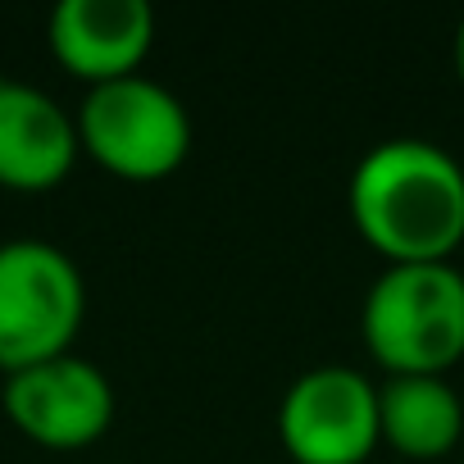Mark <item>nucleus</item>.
<instances>
[{"label": "nucleus", "mask_w": 464, "mask_h": 464, "mask_svg": "<svg viewBox=\"0 0 464 464\" xmlns=\"http://www.w3.org/2000/svg\"><path fill=\"white\" fill-rule=\"evenodd\" d=\"M60 69L87 87L132 78L155 46V10L146 0H60L46 24Z\"/></svg>", "instance_id": "nucleus-7"}, {"label": "nucleus", "mask_w": 464, "mask_h": 464, "mask_svg": "<svg viewBox=\"0 0 464 464\" xmlns=\"http://www.w3.org/2000/svg\"><path fill=\"white\" fill-rule=\"evenodd\" d=\"M278 437L296 464H364L382 441L378 387L351 364H314L283 392Z\"/></svg>", "instance_id": "nucleus-5"}, {"label": "nucleus", "mask_w": 464, "mask_h": 464, "mask_svg": "<svg viewBox=\"0 0 464 464\" xmlns=\"http://www.w3.org/2000/svg\"><path fill=\"white\" fill-rule=\"evenodd\" d=\"M5 419L46 450H82L114 423V387L82 355H55L46 364L5 373L0 392Z\"/></svg>", "instance_id": "nucleus-6"}, {"label": "nucleus", "mask_w": 464, "mask_h": 464, "mask_svg": "<svg viewBox=\"0 0 464 464\" xmlns=\"http://www.w3.org/2000/svg\"><path fill=\"white\" fill-rule=\"evenodd\" d=\"M87 314V283L51 242L19 237L0 246V369L19 373L69 355Z\"/></svg>", "instance_id": "nucleus-4"}, {"label": "nucleus", "mask_w": 464, "mask_h": 464, "mask_svg": "<svg viewBox=\"0 0 464 464\" xmlns=\"http://www.w3.org/2000/svg\"><path fill=\"white\" fill-rule=\"evenodd\" d=\"M73 123L82 155H92L105 173L128 182L169 178L191 150L187 105L146 73L87 87Z\"/></svg>", "instance_id": "nucleus-3"}, {"label": "nucleus", "mask_w": 464, "mask_h": 464, "mask_svg": "<svg viewBox=\"0 0 464 464\" xmlns=\"http://www.w3.org/2000/svg\"><path fill=\"white\" fill-rule=\"evenodd\" d=\"M369 355L396 373L446 378L464 360V274L441 265H387L360 305Z\"/></svg>", "instance_id": "nucleus-2"}, {"label": "nucleus", "mask_w": 464, "mask_h": 464, "mask_svg": "<svg viewBox=\"0 0 464 464\" xmlns=\"http://www.w3.org/2000/svg\"><path fill=\"white\" fill-rule=\"evenodd\" d=\"M450 60H455V78H459V87H464V19H459V28H455V42H450Z\"/></svg>", "instance_id": "nucleus-10"}, {"label": "nucleus", "mask_w": 464, "mask_h": 464, "mask_svg": "<svg viewBox=\"0 0 464 464\" xmlns=\"http://www.w3.org/2000/svg\"><path fill=\"white\" fill-rule=\"evenodd\" d=\"M346 209L387 265H441L464 242V164L437 141L387 137L351 169Z\"/></svg>", "instance_id": "nucleus-1"}, {"label": "nucleus", "mask_w": 464, "mask_h": 464, "mask_svg": "<svg viewBox=\"0 0 464 464\" xmlns=\"http://www.w3.org/2000/svg\"><path fill=\"white\" fill-rule=\"evenodd\" d=\"M378 432L405 459H441L464 432V405L446 378L396 373L378 387Z\"/></svg>", "instance_id": "nucleus-9"}, {"label": "nucleus", "mask_w": 464, "mask_h": 464, "mask_svg": "<svg viewBox=\"0 0 464 464\" xmlns=\"http://www.w3.org/2000/svg\"><path fill=\"white\" fill-rule=\"evenodd\" d=\"M73 114L33 82L0 78V187L5 191H51L78 164Z\"/></svg>", "instance_id": "nucleus-8"}]
</instances>
